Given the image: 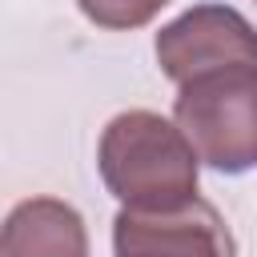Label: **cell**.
<instances>
[{
	"label": "cell",
	"mask_w": 257,
	"mask_h": 257,
	"mask_svg": "<svg viewBox=\"0 0 257 257\" xmlns=\"http://www.w3.org/2000/svg\"><path fill=\"white\" fill-rule=\"evenodd\" d=\"M96 165L104 189L133 213H165L197 197L193 149L173 120L149 108H128L104 124Z\"/></svg>",
	"instance_id": "1"
},
{
	"label": "cell",
	"mask_w": 257,
	"mask_h": 257,
	"mask_svg": "<svg viewBox=\"0 0 257 257\" xmlns=\"http://www.w3.org/2000/svg\"><path fill=\"white\" fill-rule=\"evenodd\" d=\"M157 64L173 84L225 72V68H257V36L253 24L225 4H197L165 24L153 40Z\"/></svg>",
	"instance_id": "3"
},
{
	"label": "cell",
	"mask_w": 257,
	"mask_h": 257,
	"mask_svg": "<svg viewBox=\"0 0 257 257\" xmlns=\"http://www.w3.org/2000/svg\"><path fill=\"white\" fill-rule=\"evenodd\" d=\"M0 257H88L84 217L68 201L28 197L0 225Z\"/></svg>",
	"instance_id": "5"
},
{
	"label": "cell",
	"mask_w": 257,
	"mask_h": 257,
	"mask_svg": "<svg viewBox=\"0 0 257 257\" xmlns=\"http://www.w3.org/2000/svg\"><path fill=\"white\" fill-rule=\"evenodd\" d=\"M116 257H237V241L205 197H189L165 213L120 209L112 221Z\"/></svg>",
	"instance_id": "4"
},
{
	"label": "cell",
	"mask_w": 257,
	"mask_h": 257,
	"mask_svg": "<svg viewBox=\"0 0 257 257\" xmlns=\"http://www.w3.org/2000/svg\"><path fill=\"white\" fill-rule=\"evenodd\" d=\"M165 4H173V0H76V8H80L96 28H108V32L141 28V24H149Z\"/></svg>",
	"instance_id": "6"
},
{
	"label": "cell",
	"mask_w": 257,
	"mask_h": 257,
	"mask_svg": "<svg viewBox=\"0 0 257 257\" xmlns=\"http://www.w3.org/2000/svg\"><path fill=\"white\" fill-rule=\"evenodd\" d=\"M177 133L217 173H249L257 161V68H225L177 84Z\"/></svg>",
	"instance_id": "2"
}]
</instances>
